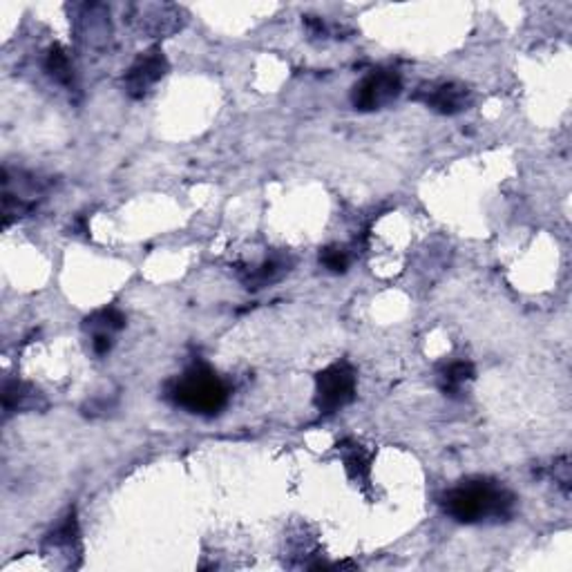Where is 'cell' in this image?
Returning a JSON list of instances; mask_svg holds the SVG:
<instances>
[{"label": "cell", "instance_id": "obj_1", "mask_svg": "<svg viewBox=\"0 0 572 572\" xmlns=\"http://www.w3.org/2000/svg\"><path fill=\"white\" fill-rule=\"evenodd\" d=\"M515 494L489 478H468L449 488L440 498L445 515L457 523L474 526L483 521H506L515 512Z\"/></svg>", "mask_w": 572, "mask_h": 572}, {"label": "cell", "instance_id": "obj_2", "mask_svg": "<svg viewBox=\"0 0 572 572\" xmlns=\"http://www.w3.org/2000/svg\"><path fill=\"white\" fill-rule=\"evenodd\" d=\"M166 399L179 409L197 416H217L231 400V387L224 378L203 362L188 367L166 385Z\"/></svg>", "mask_w": 572, "mask_h": 572}, {"label": "cell", "instance_id": "obj_3", "mask_svg": "<svg viewBox=\"0 0 572 572\" xmlns=\"http://www.w3.org/2000/svg\"><path fill=\"white\" fill-rule=\"evenodd\" d=\"M358 373L347 360L333 362L315 376V407L320 414H336L356 399Z\"/></svg>", "mask_w": 572, "mask_h": 572}, {"label": "cell", "instance_id": "obj_4", "mask_svg": "<svg viewBox=\"0 0 572 572\" xmlns=\"http://www.w3.org/2000/svg\"><path fill=\"white\" fill-rule=\"evenodd\" d=\"M402 92V79L396 70H373L362 76L351 90L353 108L360 113H376L394 104Z\"/></svg>", "mask_w": 572, "mask_h": 572}, {"label": "cell", "instance_id": "obj_5", "mask_svg": "<svg viewBox=\"0 0 572 572\" xmlns=\"http://www.w3.org/2000/svg\"><path fill=\"white\" fill-rule=\"evenodd\" d=\"M130 21L150 38H166L186 25V12L171 3H143L130 7Z\"/></svg>", "mask_w": 572, "mask_h": 572}, {"label": "cell", "instance_id": "obj_6", "mask_svg": "<svg viewBox=\"0 0 572 572\" xmlns=\"http://www.w3.org/2000/svg\"><path fill=\"white\" fill-rule=\"evenodd\" d=\"M171 70V63H168L166 54L159 45L148 47L133 61V65L125 70L123 76V87L133 99H143L163 76Z\"/></svg>", "mask_w": 572, "mask_h": 572}, {"label": "cell", "instance_id": "obj_7", "mask_svg": "<svg viewBox=\"0 0 572 572\" xmlns=\"http://www.w3.org/2000/svg\"><path fill=\"white\" fill-rule=\"evenodd\" d=\"M414 101L428 105L434 113L454 116L465 113L472 105V92L465 85L454 84V81H440V84L420 85L416 90Z\"/></svg>", "mask_w": 572, "mask_h": 572}, {"label": "cell", "instance_id": "obj_8", "mask_svg": "<svg viewBox=\"0 0 572 572\" xmlns=\"http://www.w3.org/2000/svg\"><path fill=\"white\" fill-rule=\"evenodd\" d=\"M291 261L282 258V255H273V258L261 260L260 264L255 266H246V269H240V280L244 282L246 289H264V286L278 282L280 278L289 271Z\"/></svg>", "mask_w": 572, "mask_h": 572}, {"label": "cell", "instance_id": "obj_9", "mask_svg": "<svg viewBox=\"0 0 572 572\" xmlns=\"http://www.w3.org/2000/svg\"><path fill=\"white\" fill-rule=\"evenodd\" d=\"M45 546H50L52 550L65 552V555H79L81 552V530H79V518H76V510L70 508L67 515L63 517V521L58 523L54 530L47 535Z\"/></svg>", "mask_w": 572, "mask_h": 572}, {"label": "cell", "instance_id": "obj_10", "mask_svg": "<svg viewBox=\"0 0 572 572\" xmlns=\"http://www.w3.org/2000/svg\"><path fill=\"white\" fill-rule=\"evenodd\" d=\"M81 23V38H85L90 45H96L99 41H105V36L110 34V21L108 14H105L104 5H84L81 7L79 16Z\"/></svg>", "mask_w": 572, "mask_h": 572}, {"label": "cell", "instance_id": "obj_11", "mask_svg": "<svg viewBox=\"0 0 572 572\" xmlns=\"http://www.w3.org/2000/svg\"><path fill=\"white\" fill-rule=\"evenodd\" d=\"M474 376H477V371H474L472 362L457 360V362H452V365H448V367H443V370H440L439 387L445 396L454 399V396H459L460 391L465 390V385H468V382L474 380Z\"/></svg>", "mask_w": 572, "mask_h": 572}, {"label": "cell", "instance_id": "obj_12", "mask_svg": "<svg viewBox=\"0 0 572 572\" xmlns=\"http://www.w3.org/2000/svg\"><path fill=\"white\" fill-rule=\"evenodd\" d=\"M43 70H45L47 76L58 85L70 87L74 84V67H72L70 54H67L65 47L52 45L50 50H47L45 61H43Z\"/></svg>", "mask_w": 572, "mask_h": 572}, {"label": "cell", "instance_id": "obj_13", "mask_svg": "<svg viewBox=\"0 0 572 572\" xmlns=\"http://www.w3.org/2000/svg\"><path fill=\"white\" fill-rule=\"evenodd\" d=\"M38 399V391H34L32 387L25 385L21 380H7L3 385V411L5 419H9L12 414L21 409H29L34 407V402Z\"/></svg>", "mask_w": 572, "mask_h": 572}, {"label": "cell", "instance_id": "obj_14", "mask_svg": "<svg viewBox=\"0 0 572 572\" xmlns=\"http://www.w3.org/2000/svg\"><path fill=\"white\" fill-rule=\"evenodd\" d=\"M342 448V460L344 468H347V474L358 483H367L370 481L371 474V454H367L362 449V445L358 443H342L338 445Z\"/></svg>", "mask_w": 572, "mask_h": 572}, {"label": "cell", "instance_id": "obj_15", "mask_svg": "<svg viewBox=\"0 0 572 572\" xmlns=\"http://www.w3.org/2000/svg\"><path fill=\"white\" fill-rule=\"evenodd\" d=\"M123 327H125V315L121 313L116 307L99 309V311L92 313L90 318H85V322H84V329L85 331H90L92 336H114V333L121 331Z\"/></svg>", "mask_w": 572, "mask_h": 572}, {"label": "cell", "instance_id": "obj_16", "mask_svg": "<svg viewBox=\"0 0 572 572\" xmlns=\"http://www.w3.org/2000/svg\"><path fill=\"white\" fill-rule=\"evenodd\" d=\"M320 264L329 271V273H347L349 264H351V255L342 246H327L320 251Z\"/></svg>", "mask_w": 572, "mask_h": 572}, {"label": "cell", "instance_id": "obj_17", "mask_svg": "<svg viewBox=\"0 0 572 572\" xmlns=\"http://www.w3.org/2000/svg\"><path fill=\"white\" fill-rule=\"evenodd\" d=\"M552 477H555V483H559V486L566 489V494H568V489H570V459L568 457H561L552 463Z\"/></svg>", "mask_w": 572, "mask_h": 572}, {"label": "cell", "instance_id": "obj_18", "mask_svg": "<svg viewBox=\"0 0 572 572\" xmlns=\"http://www.w3.org/2000/svg\"><path fill=\"white\" fill-rule=\"evenodd\" d=\"M304 27H307L309 36H311V38H324V36H327V25H324L322 18L304 16Z\"/></svg>", "mask_w": 572, "mask_h": 572}]
</instances>
